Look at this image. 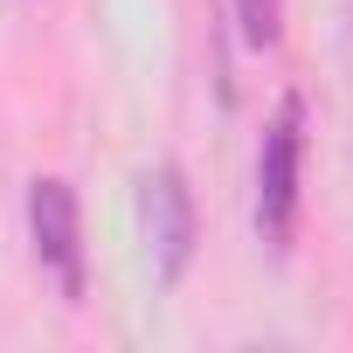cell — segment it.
I'll list each match as a JSON object with an SVG mask.
<instances>
[{"mask_svg":"<svg viewBox=\"0 0 353 353\" xmlns=\"http://www.w3.org/2000/svg\"><path fill=\"white\" fill-rule=\"evenodd\" d=\"M28 229H35V256L42 270H56L63 298H83V222H77V194L70 181H35L28 194Z\"/></svg>","mask_w":353,"mask_h":353,"instance_id":"7a4b0ae2","label":"cell"},{"mask_svg":"<svg viewBox=\"0 0 353 353\" xmlns=\"http://www.w3.org/2000/svg\"><path fill=\"white\" fill-rule=\"evenodd\" d=\"M145 250H152V270L173 284L194 256V194L181 181V166H159L145 173Z\"/></svg>","mask_w":353,"mask_h":353,"instance_id":"3957f363","label":"cell"},{"mask_svg":"<svg viewBox=\"0 0 353 353\" xmlns=\"http://www.w3.org/2000/svg\"><path fill=\"white\" fill-rule=\"evenodd\" d=\"M298 166H305V104L284 97L263 132V159H256V229L270 250H284L298 222Z\"/></svg>","mask_w":353,"mask_h":353,"instance_id":"6da1fadb","label":"cell"},{"mask_svg":"<svg viewBox=\"0 0 353 353\" xmlns=\"http://www.w3.org/2000/svg\"><path fill=\"white\" fill-rule=\"evenodd\" d=\"M236 21H243L250 49H270L277 42V0H236Z\"/></svg>","mask_w":353,"mask_h":353,"instance_id":"277c9868","label":"cell"}]
</instances>
